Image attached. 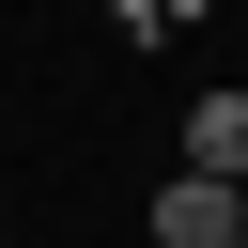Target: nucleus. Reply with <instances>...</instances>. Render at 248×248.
I'll use <instances>...</instances> for the list:
<instances>
[{
	"instance_id": "nucleus-4",
	"label": "nucleus",
	"mask_w": 248,
	"mask_h": 248,
	"mask_svg": "<svg viewBox=\"0 0 248 248\" xmlns=\"http://www.w3.org/2000/svg\"><path fill=\"white\" fill-rule=\"evenodd\" d=\"M232 248H248V217H232Z\"/></svg>"
},
{
	"instance_id": "nucleus-1",
	"label": "nucleus",
	"mask_w": 248,
	"mask_h": 248,
	"mask_svg": "<svg viewBox=\"0 0 248 248\" xmlns=\"http://www.w3.org/2000/svg\"><path fill=\"white\" fill-rule=\"evenodd\" d=\"M155 248H232V186L217 170H170L155 186Z\"/></svg>"
},
{
	"instance_id": "nucleus-3",
	"label": "nucleus",
	"mask_w": 248,
	"mask_h": 248,
	"mask_svg": "<svg viewBox=\"0 0 248 248\" xmlns=\"http://www.w3.org/2000/svg\"><path fill=\"white\" fill-rule=\"evenodd\" d=\"M232 217H248V170H232Z\"/></svg>"
},
{
	"instance_id": "nucleus-2",
	"label": "nucleus",
	"mask_w": 248,
	"mask_h": 248,
	"mask_svg": "<svg viewBox=\"0 0 248 248\" xmlns=\"http://www.w3.org/2000/svg\"><path fill=\"white\" fill-rule=\"evenodd\" d=\"M186 170H217V186L248 170V93H202L186 108Z\"/></svg>"
},
{
	"instance_id": "nucleus-5",
	"label": "nucleus",
	"mask_w": 248,
	"mask_h": 248,
	"mask_svg": "<svg viewBox=\"0 0 248 248\" xmlns=\"http://www.w3.org/2000/svg\"><path fill=\"white\" fill-rule=\"evenodd\" d=\"M0 248H16V232H0Z\"/></svg>"
}]
</instances>
